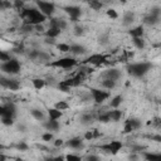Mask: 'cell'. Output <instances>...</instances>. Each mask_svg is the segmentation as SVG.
<instances>
[{
	"label": "cell",
	"mask_w": 161,
	"mask_h": 161,
	"mask_svg": "<svg viewBox=\"0 0 161 161\" xmlns=\"http://www.w3.org/2000/svg\"><path fill=\"white\" fill-rule=\"evenodd\" d=\"M6 160H8V156L3 152H0V161H6Z\"/></svg>",
	"instance_id": "cell-56"
},
{
	"label": "cell",
	"mask_w": 161,
	"mask_h": 161,
	"mask_svg": "<svg viewBox=\"0 0 161 161\" xmlns=\"http://www.w3.org/2000/svg\"><path fill=\"white\" fill-rule=\"evenodd\" d=\"M92 132H93V138H98V137L102 136V134H101L98 130H93Z\"/></svg>",
	"instance_id": "cell-51"
},
{
	"label": "cell",
	"mask_w": 161,
	"mask_h": 161,
	"mask_svg": "<svg viewBox=\"0 0 161 161\" xmlns=\"http://www.w3.org/2000/svg\"><path fill=\"white\" fill-rule=\"evenodd\" d=\"M132 43L137 49H143L145 48V40L143 38H132Z\"/></svg>",
	"instance_id": "cell-30"
},
{
	"label": "cell",
	"mask_w": 161,
	"mask_h": 161,
	"mask_svg": "<svg viewBox=\"0 0 161 161\" xmlns=\"http://www.w3.org/2000/svg\"><path fill=\"white\" fill-rule=\"evenodd\" d=\"M44 161H53V157H45Z\"/></svg>",
	"instance_id": "cell-62"
},
{
	"label": "cell",
	"mask_w": 161,
	"mask_h": 161,
	"mask_svg": "<svg viewBox=\"0 0 161 161\" xmlns=\"http://www.w3.org/2000/svg\"><path fill=\"white\" fill-rule=\"evenodd\" d=\"M69 52L73 53L74 56H80V54L86 53V48L80 44H73V45L69 47Z\"/></svg>",
	"instance_id": "cell-14"
},
{
	"label": "cell",
	"mask_w": 161,
	"mask_h": 161,
	"mask_svg": "<svg viewBox=\"0 0 161 161\" xmlns=\"http://www.w3.org/2000/svg\"><path fill=\"white\" fill-rule=\"evenodd\" d=\"M88 5L92 10H101L103 8V4L101 2H98V0H92V2L88 3Z\"/></svg>",
	"instance_id": "cell-29"
},
{
	"label": "cell",
	"mask_w": 161,
	"mask_h": 161,
	"mask_svg": "<svg viewBox=\"0 0 161 161\" xmlns=\"http://www.w3.org/2000/svg\"><path fill=\"white\" fill-rule=\"evenodd\" d=\"M128 34L131 35V38H143V27L138 25V27L132 28L128 31Z\"/></svg>",
	"instance_id": "cell-13"
},
{
	"label": "cell",
	"mask_w": 161,
	"mask_h": 161,
	"mask_svg": "<svg viewBox=\"0 0 161 161\" xmlns=\"http://www.w3.org/2000/svg\"><path fill=\"white\" fill-rule=\"evenodd\" d=\"M123 147V143L121 141H111L108 143H103V145H100V149L102 151H106L108 154H112V155H116L118 154V151H121V149Z\"/></svg>",
	"instance_id": "cell-4"
},
{
	"label": "cell",
	"mask_w": 161,
	"mask_h": 161,
	"mask_svg": "<svg viewBox=\"0 0 161 161\" xmlns=\"http://www.w3.org/2000/svg\"><path fill=\"white\" fill-rule=\"evenodd\" d=\"M6 149V146H5V145H3V143H0V152H2L3 150H5Z\"/></svg>",
	"instance_id": "cell-61"
},
{
	"label": "cell",
	"mask_w": 161,
	"mask_h": 161,
	"mask_svg": "<svg viewBox=\"0 0 161 161\" xmlns=\"http://www.w3.org/2000/svg\"><path fill=\"white\" fill-rule=\"evenodd\" d=\"M42 140L45 141V142H51V141L54 140V136H53L52 132H44V134L42 135Z\"/></svg>",
	"instance_id": "cell-38"
},
{
	"label": "cell",
	"mask_w": 161,
	"mask_h": 161,
	"mask_svg": "<svg viewBox=\"0 0 161 161\" xmlns=\"http://www.w3.org/2000/svg\"><path fill=\"white\" fill-rule=\"evenodd\" d=\"M63 145H64V140H62V138L54 140V146L56 147H60V146H63Z\"/></svg>",
	"instance_id": "cell-49"
},
{
	"label": "cell",
	"mask_w": 161,
	"mask_h": 161,
	"mask_svg": "<svg viewBox=\"0 0 161 161\" xmlns=\"http://www.w3.org/2000/svg\"><path fill=\"white\" fill-rule=\"evenodd\" d=\"M122 101H123V97H122L121 94H117V96H115V97L111 100V102H109V106H111L112 108H114V109H116V108H118V107L121 106Z\"/></svg>",
	"instance_id": "cell-20"
},
{
	"label": "cell",
	"mask_w": 161,
	"mask_h": 161,
	"mask_svg": "<svg viewBox=\"0 0 161 161\" xmlns=\"http://www.w3.org/2000/svg\"><path fill=\"white\" fill-rule=\"evenodd\" d=\"M151 138H152V140H155L156 142H160V141H161V136H160V135H156V136H152Z\"/></svg>",
	"instance_id": "cell-59"
},
{
	"label": "cell",
	"mask_w": 161,
	"mask_h": 161,
	"mask_svg": "<svg viewBox=\"0 0 161 161\" xmlns=\"http://www.w3.org/2000/svg\"><path fill=\"white\" fill-rule=\"evenodd\" d=\"M53 161H66V157L64 156H56V157H53Z\"/></svg>",
	"instance_id": "cell-55"
},
{
	"label": "cell",
	"mask_w": 161,
	"mask_h": 161,
	"mask_svg": "<svg viewBox=\"0 0 161 161\" xmlns=\"http://www.w3.org/2000/svg\"><path fill=\"white\" fill-rule=\"evenodd\" d=\"M102 87L111 91L116 87V82H114V80H111V79H103L102 80Z\"/></svg>",
	"instance_id": "cell-27"
},
{
	"label": "cell",
	"mask_w": 161,
	"mask_h": 161,
	"mask_svg": "<svg viewBox=\"0 0 161 161\" xmlns=\"http://www.w3.org/2000/svg\"><path fill=\"white\" fill-rule=\"evenodd\" d=\"M37 60H40V62H47V60H51V56L45 53V52H39L38 54V59Z\"/></svg>",
	"instance_id": "cell-36"
},
{
	"label": "cell",
	"mask_w": 161,
	"mask_h": 161,
	"mask_svg": "<svg viewBox=\"0 0 161 161\" xmlns=\"http://www.w3.org/2000/svg\"><path fill=\"white\" fill-rule=\"evenodd\" d=\"M107 62V58H106V56H103V54H92V56H89L86 60H85V63L86 64H92V66H94V67H100V66H102V64H105Z\"/></svg>",
	"instance_id": "cell-8"
},
{
	"label": "cell",
	"mask_w": 161,
	"mask_h": 161,
	"mask_svg": "<svg viewBox=\"0 0 161 161\" xmlns=\"http://www.w3.org/2000/svg\"><path fill=\"white\" fill-rule=\"evenodd\" d=\"M74 34H76L77 37L83 35V34H85V28L80 27V25H76V27H74Z\"/></svg>",
	"instance_id": "cell-39"
},
{
	"label": "cell",
	"mask_w": 161,
	"mask_h": 161,
	"mask_svg": "<svg viewBox=\"0 0 161 161\" xmlns=\"http://www.w3.org/2000/svg\"><path fill=\"white\" fill-rule=\"evenodd\" d=\"M132 131H134V128H132L130 125L125 123V126H123V134H131Z\"/></svg>",
	"instance_id": "cell-45"
},
{
	"label": "cell",
	"mask_w": 161,
	"mask_h": 161,
	"mask_svg": "<svg viewBox=\"0 0 161 161\" xmlns=\"http://www.w3.org/2000/svg\"><path fill=\"white\" fill-rule=\"evenodd\" d=\"M67 145H68L71 149H74V150L83 149V141L80 140L79 137H73V138H71V140L67 142Z\"/></svg>",
	"instance_id": "cell-12"
},
{
	"label": "cell",
	"mask_w": 161,
	"mask_h": 161,
	"mask_svg": "<svg viewBox=\"0 0 161 161\" xmlns=\"http://www.w3.org/2000/svg\"><path fill=\"white\" fill-rule=\"evenodd\" d=\"M92 121H93V116L89 114H85L79 118V122L82 125H89V123H92Z\"/></svg>",
	"instance_id": "cell-26"
},
{
	"label": "cell",
	"mask_w": 161,
	"mask_h": 161,
	"mask_svg": "<svg viewBox=\"0 0 161 161\" xmlns=\"http://www.w3.org/2000/svg\"><path fill=\"white\" fill-rule=\"evenodd\" d=\"M17 149H18L19 151H28L29 146H28V143H25L24 141H22V142H19V143L17 145Z\"/></svg>",
	"instance_id": "cell-41"
},
{
	"label": "cell",
	"mask_w": 161,
	"mask_h": 161,
	"mask_svg": "<svg viewBox=\"0 0 161 161\" xmlns=\"http://www.w3.org/2000/svg\"><path fill=\"white\" fill-rule=\"evenodd\" d=\"M143 157L146 161H161L160 154H151V152H143Z\"/></svg>",
	"instance_id": "cell-24"
},
{
	"label": "cell",
	"mask_w": 161,
	"mask_h": 161,
	"mask_svg": "<svg viewBox=\"0 0 161 161\" xmlns=\"http://www.w3.org/2000/svg\"><path fill=\"white\" fill-rule=\"evenodd\" d=\"M91 94H92L93 101L97 105L103 103L109 97V92L102 91V89H98V88H91Z\"/></svg>",
	"instance_id": "cell-6"
},
{
	"label": "cell",
	"mask_w": 161,
	"mask_h": 161,
	"mask_svg": "<svg viewBox=\"0 0 161 161\" xmlns=\"http://www.w3.org/2000/svg\"><path fill=\"white\" fill-rule=\"evenodd\" d=\"M152 68V64L149 62H141V63H134L127 67L128 74L134 77H143L150 69Z\"/></svg>",
	"instance_id": "cell-1"
},
{
	"label": "cell",
	"mask_w": 161,
	"mask_h": 161,
	"mask_svg": "<svg viewBox=\"0 0 161 161\" xmlns=\"http://www.w3.org/2000/svg\"><path fill=\"white\" fill-rule=\"evenodd\" d=\"M10 59H11V57H10V54L8 52H4V51L0 49V62L5 63V62H9Z\"/></svg>",
	"instance_id": "cell-31"
},
{
	"label": "cell",
	"mask_w": 161,
	"mask_h": 161,
	"mask_svg": "<svg viewBox=\"0 0 161 161\" xmlns=\"http://www.w3.org/2000/svg\"><path fill=\"white\" fill-rule=\"evenodd\" d=\"M20 30L23 33H29V31H33L34 30V27L33 25H28V24H23V27L20 28Z\"/></svg>",
	"instance_id": "cell-43"
},
{
	"label": "cell",
	"mask_w": 161,
	"mask_h": 161,
	"mask_svg": "<svg viewBox=\"0 0 161 161\" xmlns=\"http://www.w3.org/2000/svg\"><path fill=\"white\" fill-rule=\"evenodd\" d=\"M2 123L5 126H13L14 125V118L13 117H8V116H3L2 117Z\"/></svg>",
	"instance_id": "cell-37"
},
{
	"label": "cell",
	"mask_w": 161,
	"mask_h": 161,
	"mask_svg": "<svg viewBox=\"0 0 161 161\" xmlns=\"http://www.w3.org/2000/svg\"><path fill=\"white\" fill-rule=\"evenodd\" d=\"M86 161H101V159L97 155H89V156H87Z\"/></svg>",
	"instance_id": "cell-47"
},
{
	"label": "cell",
	"mask_w": 161,
	"mask_h": 161,
	"mask_svg": "<svg viewBox=\"0 0 161 161\" xmlns=\"http://www.w3.org/2000/svg\"><path fill=\"white\" fill-rule=\"evenodd\" d=\"M54 108L63 112V111H66V109L69 108V105H68L67 102H64V101H58V102L54 103Z\"/></svg>",
	"instance_id": "cell-28"
},
{
	"label": "cell",
	"mask_w": 161,
	"mask_h": 161,
	"mask_svg": "<svg viewBox=\"0 0 161 161\" xmlns=\"http://www.w3.org/2000/svg\"><path fill=\"white\" fill-rule=\"evenodd\" d=\"M3 2H4V9H10V8H13V3L6 2V0H3Z\"/></svg>",
	"instance_id": "cell-52"
},
{
	"label": "cell",
	"mask_w": 161,
	"mask_h": 161,
	"mask_svg": "<svg viewBox=\"0 0 161 161\" xmlns=\"http://www.w3.org/2000/svg\"><path fill=\"white\" fill-rule=\"evenodd\" d=\"M13 8L18 9V10H23V8H24V2H20V0H14V2H13Z\"/></svg>",
	"instance_id": "cell-40"
},
{
	"label": "cell",
	"mask_w": 161,
	"mask_h": 161,
	"mask_svg": "<svg viewBox=\"0 0 161 161\" xmlns=\"http://www.w3.org/2000/svg\"><path fill=\"white\" fill-rule=\"evenodd\" d=\"M159 22H160V15H156V14H152V13H150L147 17L145 18V23L149 24V25H156Z\"/></svg>",
	"instance_id": "cell-16"
},
{
	"label": "cell",
	"mask_w": 161,
	"mask_h": 161,
	"mask_svg": "<svg viewBox=\"0 0 161 161\" xmlns=\"http://www.w3.org/2000/svg\"><path fill=\"white\" fill-rule=\"evenodd\" d=\"M103 78L105 79H111V80H114V82H116L117 79L121 78V72L120 69H108L103 73Z\"/></svg>",
	"instance_id": "cell-10"
},
{
	"label": "cell",
	"mask_w": 161,
	"mask_h": 161,
	"mask_svg": "<svg viewBox=\"0 0 161 161\" xmlns=\"http://www.w3.org/2000/svg\"><path fill=\"white\" fill-rule=\"evenodd\" d=\"M15 53H24V47L22 45V47H18V48H14L13 49Z\"/></svg>",
	"instance_id": "cell-53"
},
{
	"label": "cell",
	"mask_w": 161,
	"mask_h": 161,
	"mask_svg": "<svg viewBox=\"0 0 161 161\" xmlns=\"http://www.w3.org/2000/svg\"><path fill=\"white\" fill-rule=\"evenodd\" d=\"M85 140H87V141L93 140V132H92V131H87V132L85 134Z\"/></svg>",
	"instance_id": "cell-50"
},
{
	"label": "cell",
	"mask_w": 161,
	"mask_h": 161,
	"mask_svg": "<svg viewBox=\"0 0 161 161\" xmlns=\"http://www.w3.org/2000/svg\"><path fill=\"white\" fill-rule=\"evenodd\" d=\"M125 123H127V125H130L132 128H134V131L135 130H137V128H140L141 127V121L140 120H137V118H128Z\"/></svg>",
	"instance_id": "cell-25"
},
{
	"label": "cell",
	"mask_w": 161,
	"mask_h": 161,
	"mask_svg": "<svg viewBox=\"0 0 161 161\" xmlns=\"http://www.w3.org/2000/svg\"><path fill=\"white\" fill-rule=\"evenodd\" d=\"M48 66H51L53 68H63V69H69L77 66V60L74 58L71 57H64V58H59L57 60L51 62Z\"/></svg>",
	"instance_id": "cell-3"
},
{
	"label": "cell",
	"mask_w": 161,
	"mask_h": 161,
	"mask_svg": "<svg viewBox=\"0 0 161 161\" xmlns=\"http://www.w3.org/2000/svg\"><path fill=\"white\" fill-rule=\"evenodd\" d=\"M108 116H109L111 121H114V122H118V121L122 118V112H121L118 108H116V109H112V111H109V112H108Z\"/></svg>",
	"instance_id": "cell-17"
},
{
	"label": "cell",
	"mask_w": 161,
	"mask_h": 161,
	"mask_svg": "<svg viewBox=\"0 0 161 161\" xmlns=\"http://www.w3.org/2000/svg\"><path fill=\"white\" fill-rule=\"evenodd\" d=\"M135 20V14L131 13V11H126L125 15H123V24L125 25H130L132 24Z\"/></svg>",
	"instance_id": "cell-22"
},
{
	"label": "cell",
	"mask_w": 161,
	"mask_h": 161,
	"mask_svg": "<svg viewBox=\"0 0 161 161\" xmlns=\"http://www.w3.org/2000/svg\"><path fill=\"white\" fill-rule=\"evenodd\" d=\"M38 54H39V51L33 49V51H30V53H29V58L31 60H37L38 59Z\"/></svg>",
	"instance_id": "cell-44"
},
{
	"label": "cell",
	"mask_w": 161,
	"mask_h": 161,
	"mask_svg": "<svg viewBox=\"0 0 161 161\" xmlns=\"http://www.w3.org/2000/svg\"><path fill=\"white\" fill-rule=\"evenodd\" d=\"M30 115L33 116L37 121H44V118H45V116H44V114H43V111H40V109H38V108L30 109Z\"/></svg>",
	"instance_id": "cell-21"
},
{
	"label": "cell",
	"mask_w": 161,
	"mask_h": 161,
	"mask_svg": "<svg viewBox=\"0 0 161 161\" xmlns=\"http://www.w3.org/2000/svg\"><path fill=\"white\" fill-rule=\"evenodd\" d=\"M60 33H62V31H60L59 29H57V28H49V29L45 31V35H47V38L54 39V38H57Z\"/></svg>",
	"instance_id": "cell-23"
},
{
	"label": "cell",
	"mask_w": 161,
	"mask_h": 161,
	"mask_svg": "<svg viewBox=\"0 0 161 161\" xmlns=\"http://www.w3.org/2000/svg\"><path fill=\"white\" fill-rule=\"evenodd\" d=\"M69 47L71 45H68L66 43H59V44H57V49L62 53H67V52H69Z\"/></svg>",
	"instance_id": "cell-32"
},
{
	"label": "cell",
	"mask_w": 161,
	"mask_h": 161,
	"mask_svg": "<svg viewBox=\"0 0 161 161\" xmlns=\"http://www.w3.org/2000/svg\"><path fill=\"white\" fill-rule=\"evenodd\" d=\"M45 43L47 44H56L54 39H51V38H45Z\"/></svg>",
	"instance_id": "cell-58"
},
{
	"label": "cell",
	"mask_w": 161,
	"mask_h": 161,
	"mask_svg": "<svg viewBox=\"0 0 161 161\" xmlns=\"http://www.w3.org/2000/svg\"><path fill=\"white\" fill-rule=\"evenodd\" d=\"M106 14H107V17L108 18H111V19H117L118 18V13H117V10H115V9H108V10H106Z\"/></svg>",
	"instance_id": "cell-33"
},
{
	"label": "cell",
	"mask_w": 161,
	"mask_h": 161,
	"mask_svg": "<svg viewBox=\"0 0 161 161\" xmlns=\"http://www.w3.org/2000/svg\"><path fill=\"white\" fill-rule=\"evenodd\" d=\"M34 30L38 31V33H43V31L45 30V28H44L43 24H37V25H34Z\"/></svg>",
	"instance_id": "cell-48"
},
{
	"label": "cell",
	"mask_w": 161,
	"mask_h": 161,
	"mask_svg": "<svg viewBox=\"0 0 161 161\" xmlns=\"http://www.w3.org/2000/svg\"><path fill=\"white\" fill-rule=\"evenodd\" d=\"M98 121L101 123H108V122H111V118L108 116V112H106V114H101L98 116Z\"/></svg>",
	"instance_id": "cell-35"
},
{
	"label": "cell",
	"mask_w": 161,
	"mask_h": 161,
	"mask_svg": "<svg viewBox=\"0 0 161 161\" xmlns=\"http://www.w3.org/2000/svg\"><path fill=\"white\" fill-rule=\"evenodd\" d=\"M48 116H49V120L58 121V120L63 116V112L59 111V109H56V108L53 107V108H49V109H48Z\"/></svg>",
	"instance_id": "cell-15"
},
{
	"label": "cell",
	"mask_w": 161,
	"mask_h": 161,
	"mask_svg": "<svg viewBox=\"0 0 161 161\" xmlns=\"http://www.w3.org/2000/svg\"><path fill=\"white\" fill-rule=\"evenodd\" d=\"M14 161H27V160H24V159H20V157H17V159H15Z\"/></svg>",
	"instance_id": "cell-63"
},
{
	"label": "cell",
	"mask_w": 161,
	"mask_h": 161,
	"mask_svg": "<svg viewBox=\"0 0 161 161\" xmlns=\"http://www.w3.org/2000/svg\"><path fill=\"white\" fill-rule=\"evenodd\" d=\"M31 85H33V87L37 89V91H40L45 87V80L42 79V78H33L31 79Z\"/></svg>",
	"instance_id": "cell-19"
},
{
	"label": "cell",
	"mask_w": 161,
	"mask_h": 161,
	"mask_svg": "<svg viewBox=\"0 0 161 161\" xmlns=\"http://www.w3.org/2000/svg\"><path fill=\"white\" fill-rule=\"evenodd\" d=\"M4 114H5V107L3 105H0V118L4 116Z\"/></svg>",
	"instance_id": "cell-54"
},
{
	"label": "cell",
	"mask_w": 161,
	"mask_h": 161,
	"mask_svg": "<svg viewBox=\"0 0 161 161\" xmlns=\"http://www.w3.org/2000/svg\"><path fill=\"white\" fill-rule=\"evenodd\" d=\"M18 130H19L20 132H25V131H27V128H25L24 125H19V126H18Z\"/></svg>",
	"instance_id": "cell-57"
},
{
	"label": "cell",
	"mask_w": 161,
	"mask_h": 161,
	"mask_svg": "<svg viewBox=\"0 0 161 161\" xmlns=\"http://www.w3.org/2000/svg\"><path fill=\"white\" fill-rule=\"evenodd\" d=\"M38 6V10L44 15V17H52L56 10V5L54 3H49V2H37L35 3Z\"/></svg>",
	"instance_id": "cell-5"
},
{
	"label": "cell",
	"mask_w": 161,
	"mask_h": 161,
	"mask_svg": "<svg viewBox=\"0 0 161 161\" xmlns=\"http://www.w3.org/2000/svg\"><path fill=\"white\" fill-rule=\"evenodd\" d=\"M0 86L5 89H9V91H18L20 88V83L18 80L5 78V77H0Z\"/></svg>",
	"instance_id": "cell-7"
},
{
	"label": "cell",
	"mask_w": 161,
	"mask_h": 161,
	"mask_svg": "<svg viewBox=\"0 0 161 161\" xmlns=\"http://www.w3.org/2000/svg\"><path fill=\"white\" fill-rule=\"evenodd\" d=\"M44 127L48 132H56L59 130V122L58 121H54V120H48L45 123H44Z\"/></svg>",
	"instance_id": "cell-11"
},
{
	"label": "cell",
	"mask_w": 161,
	"mask_h": 161,
	"mask_svg": "<svg viewBox=\"0 0 161 161\" xmlns=\"http://www.w3.org/2000/svg\"><path fill=\"white\" fill-rule=\"evenodd\" d=\"M64 157H66V161H82V157L76 155V154H68Z\"/></svg>",
	"instance_id": "cell-34"
},
{
	"label": "cell",
	"mask_w": 161,
	"mask_h": 161,
	"mask_svg": "<svg viewBox=\"0 0 161 161\" xmlns=\"http://www.w3.org/2000/svg\"><path fill=\"white\" fill-rule=\"evenodd\" d=\"M4 107H5V114H4V116H8V117H13V118H14L15 114H17V109H15L14 103L10 102V103L5 105Z\"/></svg>",
	"instance_id": "cell-18"
},
{
	"label": "cell",
	"mask_w": 161,
	"mask_h": 161,
	"mask_svg": "<svg viewBox=\"0 0 161 161\" xmlns=\"http://www.w3.org/2000/svg\"><path fill=\"white\" fill-rule=\"evenodd\" d=\"M58 29H59L60 31L66 30V29H67V22L63 20V19H58Z\"/></svg>",
	"instance_id": "cell-42"
},
{
	"label": "cell",
	"mask_w": 161,
	"mask_h": 161,
	"mask_svg": "<svg viewBox=\"0 0 161 161\" xmlns=\"http://www.w3.org/2000/svg\"><path fill=\"white\" fill-rule=\"evenodd\" d=\"M20 68H22L20 62L15 58H11L9 62L0 64V71L6 74H18L20 72Z\"/></svg>",
	"instance_id": "cell-2"
},
{
	"label": "cell",
	"mask_w": 161,
	"mask_h": 161,
	"mask_svg": "<svg viewBox=\"0 0 161 161\" xmlns=\"http://www.w3.org/2000/svg\"><path fill=\"white\" fill-rule=\"evenodd\" d=\"M58 88H59L62 92H69V91H71V88H69V87L64 86L62 82H59V83H58Z\"/></svg>",
	"instance_id": "cell-46"
},
{
	"label": "cell",
	"mask_w": 161,
	"mask_h": 161,
	"mask_svg": "<svg viewBox=\"0 0 161 161\" xmlns=\"http://www.w3.org/2000/svg\"><path fill=\"white\" fill-rule=\"evenodd\" d=\"M64 11H66L68 15H69V18L72 22H78L79 17H80V14H82V10H80L79 6H74V5H68V6H64L63 8Z\"/></svg>",
	"instance_id": "cell-9"
},
{
	"label": "cell",
	"mask_w": 161,
	"mask_h": 161,
	"mask_svg": "<svg viewBox=\"0 0 161 161\" xmlns=\"http://www.w3.org/2000/svg\"><path fill=\"white\" fill-rule=\"evenodd\" d=\"M0 10H5L4 9V2H3V0H0Z\"/></svg>",
	"instance_id": "cell-60"
}]
</instances>
